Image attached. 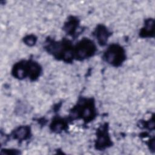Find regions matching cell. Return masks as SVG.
Returning a JSON list of instances; mask_svg holds the SVG:
<instances>
[{"instance_id":"cell-1","label":"cell","mask_w":155,"mask_h":155,"mask_svg":"<svg viewBox=\"0 0 155 155\" xmlns=\"http://www.w3.org/2000/svg\"><path fill=\"white\" fill-rule=\"evenodd\" d=\"M41 68L39 65L33 61H22L16 64L13 69L14 76L21 79L28 76L35 80L39 76Z\"/></svg>"},{"instance_id":"cell-2","label":"cell","mask_w":155,"mask_h":155,"mask_svg":"<svg viewBox=\"0 0 155 155\" xmlns=\"http://www.w3.org/2000/svg\"><path fill=\"white\" fill-rule=\"evenodd\" d=\"M73 113L76 116L82 118L84 120H93L95 116V108L94 102L91 99H83L79 102L77 106L73 108Z\"/></svg>"},{"instance_id":"cell-3","label":"cell","mask_w":155,"mask_h":155,"mask_svg":"<svg viewBox=\"0 0 155 155\" xmlns=\"http://www.w3.org/2000/svg\"><path fill=\"white\" fill-rule=\"evenodd\" d=\"M104 59L109 64L114 66L120 65L125 59L124 50L119 45H110L104 53Z\"/></svg>"},{"instance_id":"cell-4","label":"cell","mask_w":155,"mask_h":155,"mask_svg":"<svg viewBox=\"0 0 155 155\" xmlns=\"http://www.w3.org/2000/svg\"><path fill=\"white\" fill-rule=\"evenodd\" d=\"M96 47L94 42L89 39H84L75 47L74 54L77 59H87L94 53Z\"/></svg>"},{"instance_id":"cell-5","label":"cell","mask_w":155,"mask_h":155,"mask_svg":"<svg viewBox=\"0 0 155 155\" xmlns=\"http://www.w3.org/2000/svg\"><path fill=\"white\" fill-rule=\"evenodd\" d=\"M97 140L95 143L96 148L97 150H104L112 144L107 131V127L102 126L97 131Z\"/></svg>"},{"instance_id":"cell-6","label":"cell","mask_w":155,"mask_h":155,"mask_svg":"<svg viewBox=\"0 0 155 155\" xmlns=\"http://www.w3.org/2000/svg\"><path fill=\"white\" fill-rule=\"evenodd\" d=\"M94 33L99 43L101 45L105 44L106 42L107 41V38L110 35V33L108 32V30L102 25L98 26V27L96 29Z\"/></svg>"},{"instance_id":"cell-7","label":"cell","mask_w":155,"mask_h":155,"mask_svg":"<svg viewBox=\"0 0 155 155\" xmlns=\"http://www.w3.org/2000/svg\"><path fill=\"white\" fill-rule=\"evenodd\" d=\"M30 134V128L28 127H21L16 130L14 132V137L19 140L26 139Z\"/></svg>"},{"instance_id":"cell-8","label":"cell","mask_w":155,"mask_h":155,"mask_svg":"<svg viewBox=\"0 0 155 155\" xmlns=\"http://www.w3.org/2000/svg\"><path fill=\"white\" fill-rule=\"evenodd\" d=\"M154 33V21L153 19H148L145 22L144 27L142 29L140 34L141 36L143 35V37H151Z\"/></svg>"},{"instance_id":"cell-9","label":"cell","mask_w":155,"mask_h":155,"mask_svg":"<svg viewBox=\"0 0 155 155\" xmlns=\"http://www.w3.org/2000/svg\"><path fill=\"white\" fill-rule=\"evenodd\" d=\"M65 125V124L63 120L58 119L54 120L52 122L51 126L53 127L52 130L54 131H58V132L59 131H61L62 129H64Z\"/></svg>"},{"instance_id":"cell-10","label":"cell","mask_w":155,"mask_h":155,"mask_svg":"<svg viewBox=\"0 0 155 155\" xmlns=\"http://www.w3.org/2000/svg\"><path fill=\"white\" fill-rule=\"evenodd\" d=\"M77 21H75L74 20H71L69 21L67 24L65 25V30L68 33H73L74 30H76V28L77 27Z\"/></svg>"},{"instance_id":"cell-11","label":"cell","mask_w":155,"mask_h":155,"mask_svg":"<svg viewBox=\"0 0 155 155\" xmlns=\"http://www.w3.org/2000/svg\"><path fill=\"white\" fill-rule=\"evenodd\" d=\"M36 39L35 38V36H28L27 38H25V42L28 44V45H30V44H35V42H36Z\"/></svg>"}]
</instances>
